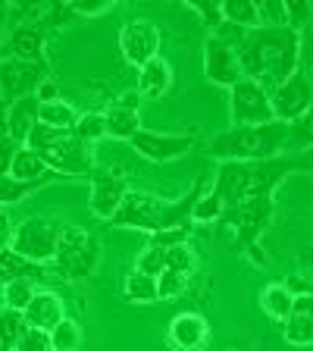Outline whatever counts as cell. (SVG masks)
I'll list each match as a JSON object with an SVG mask.
<instances>
[{
  "mask_svg": "<svg viewBox=\"0 0 313 351\" xmlns=\"http://www.w3.org/2000/svg\"><path fill=\"white\" fill-rule=\"evenodd\" d=\"M238 63L245 79L257 82L263 91H276L301 69V35L295 29L245 32L238 41Z\"/></svg>",
  "mask_w": 313,
  "mask_h": 351,
  "instance_id": "1",
  "label": "cell"
},
{
  "mask_svg": "<svg viewBox=\"0 0 313 351\" xmlns=\"http://www.w3.org/2000/svg\"><path fill=\"white\" fill-rule=\"evenodd\" d=\"M197 197H201V182L191 185V191L179 201H163V197H153L147 191H129L110 223L125 229H141L147 235L191 226V210H195Z\"/></svg>",
  "mask_w": 313,
  "mask_h": 351,
  "instance_id": "2",
  "label": "cell"
},
{
  "mask_svg": "<svg viewBox=\"0 0 313 351\" xmlns=\"http://www.w3.org/2000/svg\"><path fill=\"white\" fill-rule=\"evenodd\" d=\"M295 169L292 157H276V160H260V163H238L226 160L219 163L216 179H213V195L219 197L223 210H235L241 201H248L254 195H273L276 182L285 173Z\"/></svg>",
  "mask_w": 313,
  "mask_h": 351,
  "instance_id": "3",
  "label": "cell"
},
{
  "mask_svg": "<svg viewBox=\"0 0 313 351\" xmlns=\"http://www.w3.org/2000/svg\"><path fill=\"white\" fill-rule=\"evenodd\" d=\"M288 141H292V125L276 119L270 125H235L213 138L210 151L219 163H260L276 160L282 151H288Z\"/></svg>",
  "mask_w": 313,
  "mask_h": 351,
  "instance_id": "4",
  "label": "cell"
},
{
  "mask_svg": "<svg viewBox=\"0 0 313 351\" xmlns=\"http://www.w3.org/2000/svg\"><path fill=\"white\" fill-rule=\"evenodd\" d=\"M97 261H101V245L88 229L79 226H63L57 245V273H63L69 282H79L88 279L97 270Z\"/></svg>",
  "mask_w": 313,
  "mask_h": 351,
  "instance_id": "5",
  "label": "cell"
},
{
  "mask_svg": "<svg viewBox=\"0 0 313 351\" xmlns=\"http://www.w3.org/2000/svg\"><path fill=\"white\" fill-rule=\"evenodd\" d=\"M226 219L232 223L238 245H245L251 261H254L257 267H263L266 257H263L257 239H260L263 229L270 226V219H273V195H254V197H248V201H241L235 210L226 213Z\"/></svg>",
  "mask_w": 313,
  "mask_h": 351,
  "instance_id": "6",
  "label": "cell"
},
{
  "mask_svg": "<svg viewBox=\"0 0 313 351\" xmlns=\"http://www.w3.org/2000/svg\"><path fill=\"white\" fill-rule=\"evenodd\" d=\"M60 235H63V226L57 219H47V217H32L25 223L13 229V239H10V248L16 254H22L25 261L32 263H53L57 261V245H60Z\"/></svg>",
  "mask_w": 313,
  "mask_h": 351,
  "instance_id": "7",
  "label": "cell"
},
{
  "mask_svg": "<svg viewBox=\"0 0 313 351\" xmlns=\"http://www.w3.org/2000/svg\"><path fill=\"white\" fill-rule=\"evenodd\" d=\"M245 32H238L235 38H226L219 35V32H210L204 44V73L213 85H223L232 91L245 73H241V63H238V41Z\"/></svg>",
  "mask_w": 313,
  "mask_h": 351,
  "instance_id": "8",
  "label": "cell"
},
{
  "mask_svg": "<svg viewBox=\"0 0 313 351\" xmlns=\"http://www.w3.org/2000/svg\"><path fill=\"white\" fill-rule=\"evenodd\" d=\"M229 113H232L235 125H270L276 123L270 104V91H263L257 82L241 79L232 88V101H229Z\"/></svg>",
  "mask_w": 313,
  "mask_h": 351,
  "instance_id": "9",
  "label": "cell"
},
{
  "mask_svg": "<svg viewBox=\"0 0 313 351\" xmlns=\"http://www.w3.org/2000/svg\"><path fill=\"white\" fill-rule=\"evenodd\" d=\"M44 79H47V66L44 63H29V60L16 57L0 60V97H3L7 107L22 101V97H32Z\"/></svg>",
  "mask_w": 313,
  "mask_h": 351,
  "instance_id": "10",
  "label": "cell"
},
{
  "mask_svg": "<svg viewBox=\"0 0 313 351\" xmlns=\"http://www.w3.org/2000/svg\"><path fill=\"white\" fill-rule=\"evenodd\" d=\"M41 160L60 176H82L91 169V154H88V145L79 141L73 132H60L53 141L41 147Z\"/></svg>",
  "mask_w": 313,
  "mask_h": 351,
  "instance_id": "11",
  "label": "cell"
},
{
  "mask_svg": "<svg viewBox=\"0 0 313 351\" xmlns=\"http://www.w3.org/2000/svg\"><path fill=\"white\" fill-rule=\"evenodd\" d=\"M270 104H273V113H276L279 123L292 125V123H298L301 117H307L313 110V85L304 69H298L285 85H279L270 95Z\"/></svg>",
  "mask_w": 313,
  "mask_h": 351,
  "instance_id": "12",
  "label": "cell"
},
{
  "mask_svg": "<svg viewBox=\"0 0 313 351\" xmlns=\"http://www.w3.org/2000/svg\"><path fill=\"white\" fill-rule=\"evenodd\" d=\"M119 51L132 66H145L160 57V29L147 19H135L119 32Z\"/></svg>",
  "mask_w": 313,
  "mask_h": 351,
  "instance_id": "13",
  "label": "cell"
},
{
  "mask_svg": "<svg viewBox=\"0 0 313 351\" xmlns=\"http://www.w3.org/2000/svg\"><path fill=\"white\" fill-rule=\"evenodd\" d=\"M132 147L151 163H169L179 160L195 147V138L191 135H166V132H135L132 135Z\"/></svg>",
  "mask_w": 313,
  "mask_h": 351,
  "instance_id": "14",
  "label": "cell"
},
{
  "mask_svg": "<svg viewBox=\"0 0 313 351\" xmlns=\"http://www.w3.org/2000/svg\"><path fill=\"white\" fill-rule=\"evenodd\" d=\"M166 339L173 351H204L210 345V323L195 311H185V314L173 317Z\"/></svg>",
  "mask_w": 313,
  "mask_h": 351,
  "instance_id": "15",
  "label": "cell"
},
{
  "mask_svg": "<svg viewBox=\"0 0 313 351\" xmlns=\"http://www.w3.org/2000/svg\"><path fill=\"white\" fill-rule=\"evenodd\" d=\"M125 195H129V189H125V182L116 173H97L91 179V213L110 223Z\"/></svg>",
  "mask_w": 313,
  "mask_h": 351,
  "instance_id": "16",
  "label": "cell"
},
{
  "mask_svg": "<svg viewBox=\"0 0 313 351\" xmlns=\"http://www.w3.org/2000/svg\"><path fill=\"white\" fill-rule=\"evenodd\" d=\"M282 336L288 345H313V292L295 295L292 314L282 323Z\"/></svg>",
  "mask_w": 313,
  "mask_h": 351,
  "instance_id": "17",
  "label": "cell"
},
{
  "mask_svg": "<svg viewBox=\"0 0 313 351\" xmlns=\"http://www.w3.org/2000/svg\"><path fill=\"white\" fill-rule=\"evenodd\" d=\"M51 276H57V270L44 267V263H32L22 254H16L13 248L0 251V285L13 282V279H29V282H47Z\"/></svg>",
  "mask_w": 313,
  "mask_h": 351,
  "instance_id": "18",
  "label": "cell"
},
{
  "mask_svg": "<svg viewBox=\"0 0 313 351\" xmlns=\"http://www.w3.org/2000/svg\"><path fill=\"white\" fill-rule=\"evenodd\" d=\"M60 320H63V301L53 292H35L32 304L22 311V323L32 329H44V332H51Z\"/></svg>",
  "mask_w": 313,
  "mask_h": 351,
  "instance_id": "19",
  "label": "cell"
},
{
  "mask_svg": "<svg viewBox=\"0 0 313 351\" xmlns=\"http://www.w3.org/2000/svg\"><path fill=\"white\" fill-rule=\"evenodd\" d=\"M38 107H41V101H38L35 95L22 97V101L7 107V129H10V141H13V145L25 147L32 129L38 125Z\"/></svg>",
  "mask_w": 313,
  "mask_h": 351,
  "instance_id": "20",
  "label": "cell"
},
{
  "mask_svg": "<svg viewBox=\"0 0 313 351\" xmlns=\"http://www.w3.org/2000/svg\"><path fill=\"white\" fill-rule=\"evenodd\" d=\"M10 176L19 179V182H51V179H66V176L53 173V169L41 160V154L32 151V147H19V151H16Z\"/></svg>",
  "mask_w": 313,
  "mask_h": 351,
  "instance_id": "21",
  "label": "cell"
},
{
  "mask_svg": "<svg viewBox=\"0 0 313 351\" xmlns=\"http://www.w3.org/2000/svg\"><path fill=\"white\" fill-rule=\"evenodd\" d=\"M169 85H173V69H169V63L163 57L141 66V73H138V95L141 97L157 101V97H163L169 91Z\"/></svg>",
  "mask_w": 313,
  "mask_h": 351,
  "instance_id": "22",
  "label": "cell"
},
{
  "mask_svg": "<svg viewBox=\"0 0 313 351\" xmlns=\"http://www.w3.org/2000/svg\"><path fill=\"white\" fill-rule=\"evenodd\" d=\"M10 47H13L16 60H29V63H44V32L35 22H25L10 35Z\"/></svg>",
  "mask_w": 313,
  "mask_h": 351,
  "instance_id": "23",
  "label": "cell"
},
{
  "mask_svg": "<svg viewBox=\"0 0 313 351\" xmlns=\"http://www.w3.org/2000/svg\"><path fill=\"white\" fill-rule=\"evenodd\" d=\"M219 10H223V25H232L241 32L260 29V13L251 0H219Z\"/></svg>",
  "mask_w": 313,
  "mask_h": 351,
  "instance_id": "24",
  "label": "cell"
},
{
  "mask_svg": "<svg viewBox=\"0 0 313 351\" xmlns=\"http://www.w3.org/2000/svg\"><path fill=\"white\" fill-rule=\"evenodd\" d=\"M103 117H107V135H110V138L132 141V135H135V132H141L138 110L123 107V104H113V107H110Z\"/></svg>",
  "mask_w": 313,
  "mask_h": 351,
  "instance_id": "25",
  "label": "cell"
},
{
  "mask_svg": "<svg viewBox=\"0 0 313 351\" xmlns=\"http://www.w3.org/2000/svg\"><path fill=\"white\" fill-rule=\"evenodd\" d=\"M292 301H295V295L288 292L282 282H273V285H266V289L260 292L263 314L270 317V320H276V323L288 320V314H292Z\"/></svg>",
  "mask_w": 313,
  "mask_h": 351,
  "instance_id": "26",
  "label": "cell"
},
{
  "mask_svg": "<svg viewBox=\"0 0 313 351\" xmlns=\"http://www.w3.org/2000/svg\"><path fill=\"white\" fill-rule=\"evenodd\" d=\"M38 123L47 125V129H60V132H73L79 123V113L66 101H51L38 107Z\"/></svg>",
  "mask_w": 313,
  "mask_h": 351,
  "instance_id": "27",
  "label": "cell"
},
{
  "mask_svg": "<svg viewBox=\"0 0 313 351\" xmlns=\"http://www.w3.org/2000/svg\"><path fill=\"white\" fill-rule=\"evenodd\" d=\"M35 298V282L29 279H13V282H3V292H0V307L3 311H16L22 314L25 307Z\"/></svg>",
  "mask_w": 313,
  "mask_h": 351,
  "instance_id": "28",
  "label": "cell"
},
{
  "mask_svg": "<svg viewBox=\"0 0 313 351\" xmlns=\"http://www.w3.org/2000/svg\"><path fill=\"white\" fill-rule=\"evenodd\" d=\"M123 295L132 304H145V301H157V279L147 276V273L132 270L123 282Z\"/></svg>",
  "mask_w": 313,
  "mask_h": 351,
  "instance_id": "29",
  "label": "cell"
},
{
  "mask_svg": "<svg viewBox=\"0 0 313 351\" xmlns=\"http://www.w3.org/2000/svg\"><path fill=\"white\" fill-rule=\"evenodd\" d=\"M51 348L53 351H79L82 348V326L79 323L63 317V320L51 329Z\"/></svg>",
  "mask_w": 313,
  "mask_h": 351,
  "instance_id": "30",
  "label": "cell"
},
{
  "mask_svg": "<svg viewBox=\"0 0 313 351\" xmlns=\"http://www.w3.org/2000/svg\"><path fill=\"white\" fill-rule=\"evenodd\" d=\"M41 185H47V182H19V179H13V176H0V210L19 204L22 197L32 195V191H38Z\"/></svg>",
  "mask_w": 313,
  "mask_h": 351,
  "instance_id": "31",
  "label": "cell"
},
{
  "mask_svg": "<svg viewBox=\"0 0 313 351\" xmlns=\"http://www.w3.org/2000/svg\"><path fill=\"white\" fill-rule=\"evenodd\" d=\"M73 135L79 141H85V145L103 138V135H107V117H103V113H85V117H79Z\"/></svg>",
  "mask_w": 313,
  "mask_h": 351,
  "instance_id": "32",
  "label": "cell"
},
{
  "mask_svg": "<svg viewBox=\"0 0 313 351\" xmlns=\"http://www.w3.org/2000/svg\"><path fill=\"white\" fill-rule=\"evenodd\" d=\"M22 314H16V311H3L0 307V351H13L16 348V339H19L22 332Z\"/></svg>",
  "mask_w": 313,
  "mask_h": 351,
  "instance_id": "33",
  "label": "cell"
},
{
  "mask_svg": "<svg viewBox=\"0 0 313 351\" xmlns=\"http://www.w3.org/2000/svg\"><path fill=\"white\" fill-rule=\"evenodd\" d=\"M191 219H195V223H216V219H226V210L219 204V197L210 191V195L197 197L195 210H191Z\"/></svg>",
  "mask_w": 313,
  "mask_h": 351,
  "instance_id": "34",
  "label": "cell"
},
{
  "mask_svg": "<svg viewBox=\"0 0 313 351\" xmlns=\"http://www.w3.org/2000/svg\"><path fill=\"white\" fill-rule=\"evenodd\" d=\"M188 285V273H179V270H163L157 276V298L166 301V298H175V295L185 292Z\"/></svg>",
  "mask_w": 313,
  "mask_h": 351,
  "instance_id": "35",
  "label": "cell"
},
{
  "mask_svg": "<svg viewBox=\"0 0 313 351\" xmlns=\"http://www.w3.org/2000/svg\"><path fill=\"white\" fill-rule=\"evenodd\" d=\"M135 270L147 273V276L157 279L163 270H166V248H160V245H151L145 254H138V261H135Z\"/></svg>",
  "mask_w": 313,
  "mask_h": 351,
  "instance_id": "36",
  "label": "cell"
},
{
  "mask_svg": "<svg viewBox=\"0 0 313 351\" xmlns=\"http://www.w3.org/2000/svg\"><path fill=\"white\" fill-rule=\"evenodd\" d=\"M16 351H53L51 348V332H44V329H32V326H22L19 339H16Z\"/></svg>",
  "mask_w": 313,
  "mask_h": 351,
  "instance_id": "37",
  "label": "cell"
},
{
  "mask_svg": "<svg viewBox=\"0 0 313 351\" xmlns=\"http://www.w3.org/2000/svg\"><path fill=\"white\" fill-rule=\"evenodd\" d=\"M285 16H288V29H295L301 35L313 22V7L304 0H285Z\"/></svg>",
  "mask_w": 313,
  "mask_h": 351,
  "instance_id": "38",
  "label": "cell"
},
{
  "mask_svg": "<svg viewBox=\"0 0 313 351\" xmlns=\"http://www.w3.org/2000/svg\"><path fill=\"white\" fill-rule=\"evenodd\" d=\"M166 270H179V273H191L195 270V251L188 241L166 248Z\"/></svg>",
  "mask_w": 313,
  "mask_h": 351,
  "instance_id": "39",
  "label": "cell"
},
{
  "mask_svg": "<svg viewBox=\"0 0 313 351\" xmlns=\"http://www.w3.org/2000/svg\"><path fill=\"white\" fill-rule=\"evenodd\" d=\"M301 147H313V110L307 117H301L298 123H292V141L288 151H301Z\"/></svg>",
  "mask_w": 313,
  "mask_h": 351,
  "instance_id": "40",
  "label": "cell"
},
{
  "mask_svg": "<svg viewBox=\"0 0 313 351\" xmlns=\"http://www.w3.org/2000/svg\"><path fill=\"white\" fill-rule=\"evenodd\" d=\"M66 10L75 16H82V19H95V16H103L113 10V3L110 0H69L66 3Z\"/></svg>",
  "mask_w": 313,
  "mask_h": 351,
  "instance_id": "41",
  "label": "cell"
},
{
  "mask_svg": "<svg viewBox=\"0 0 313 351\" xmlns=\"http://www.w3.org/2000/svg\"><path fill=\"white\" fill-rule=\"evenodd\" d=\"M188 7L195 10V13L207 22V29L216 32L219 25H223V10H219V3H204V0H188Z\"/></svg>",
  "mask_w": 313,
  "mask_h": 351,
  "instance_id": "42",
  "label": "cell"
},
{
  "mask_svg": "<svg viewBox=\"0 0 313 351\" xmlns=\"http://www.w3.org/2000/svg\"><path fill=\"white\" fill-rule=\"evenodd\" d=\"M16 151H19V145H13L10 138L0 141V176H10V167H13Z\"/></svg>",
  "mask_w": 313,
  "mask_h": 351,
  "instance_id": "43",
  "label": "cell"
},
{
  "mask_svg": "<svg viewBox=\"0 0 313 351\" xmlns=\"http://www.w3.org/2000/svg\"><path fill=\"white\" fill-rule=\"evenodd\" d=\"M35 97H38V101H41V104H51V101H60V91H57V85H53L51 79H44L41 85H38Z\"/></svg>",
  "mask_w": 313,
  "mask_h": 351,
  "instance_id": "44",
  "label": "cell"
},
{
  "mask_svg": "<svg viewBox=\"0 0 313 351\" xmlns=\"http://www.w3.org/2000/svg\"><path fill=\"white\" fill-rule=\"evenodd\" d=\"M301 60H307L313 66V22L301 32Z\"/></svg>",
  "mask_w": 313,
  "mask_h": 351,
  "instance_id": "45",
  "label": "cell"
},
{
  "mask_svg": "<svg viewBox=\"0 0 313 351\" xmlns=\"http://www.w3.org/2000/svg\"><path fill=\"white\" fill-rule=\"evenodd\" d=\"M10 239H13V229H10L7 210H0V251H3V248H10Z\"/></svg>",
  "mask_w": 313,
  "mask_h": 351,
  "instance_id": "46",
  "label": "cell"
},
{
  "mask_svg": "<svg viewBox=\"0 0 313 351\" xmlns=\"http://www.w3.org/2000/svg\"><path fill=\"white\" fill-rule=\"evenodd\" d=\"M295 160V169H310L313 173V147L307 151V157H292Z\"/></svg>",
  "mask_w": 313,
  "mask_h": 351,
  "instance_id": "47",
  "label": "cell"
},
{
  "mask_svg": "<svg viewBox=\"0 0 313 351\" xmlns=\"http://www.w3.org/2000/svg\"><path fill=\"white\" fill-rule=\"evenodd\" d=\"M7 16H10V7H7V3H0V25L7 22Z\"/></svg>",
  "mask_w": 313,
  "mask_h": 351,
  "instance_id": "48",
  "label": "cell"
},
{
  "mask_svg": "<svg viewBox=\"0 0 313 351\" xmlns=\"http://www.w3.org/2000/svg\"><path fill=\"white\" fill-rule=\"evenodd\" d=\"M310 292H313V279H310Z\"/></svg>",
  "mask_w": 313,
  "mask_h": 351,
  "instance_id": "49",
  "label": "cell"
},
{
  "mask_svg": "<svg viewBox=\"0 0 313 351\" xmlns=\"http://www.w3.org/2000/svg\"><path fill=\"white\" fill-rule=\"evenodd\" d=\"M226 351H238V348H226Z\"/></svg>",
  "mask_w": 313,
  "mask_h": 351,
  "instance_id": "50",
  "label": "cell"
},
{
  "mask_svg": "<svg viewBox=\"0 0 313 351\" xmlns=\"http://www.w3.org/2000/svg\"><path fill=\"white\" fill-rule=\"evenodd\" d=\"M13 351H16V348H13Z\"/></svg>",
  "mask_w": 313,
  "mask_h": 351,
  "instance_id": "51",
  "label": "cell"
}]
</instances>
